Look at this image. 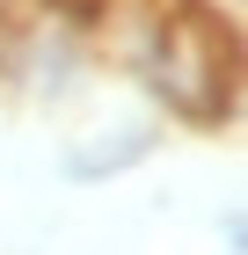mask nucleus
Returning <instances> with one entry per match:
<instances>
[{
	"label": "nucleus",
	"instance_id": "nucleus-1",
	"mask_svg": "<svg viewBox=\"0 0 248 255\" xmlns=\"http://www.w3.org/2000/svg\"><path fill=\"white\" fill-rule=\"evenodd\" d=\"M132 73L153 110L175 124H227L234 117V37L197 7H161L132 44Z\"/></svg>",
	"mask_w": 248,
	"mask_h": 255
},
{
	"label": "nucleus",
	"instance_id": "nucleus-2",
	"mask_svg": "<svg viewBox=\"0 0 248 255\" xmlns=\"http://www.w3.org/2000/svg\"><path fill=\"white\" fill-rule=\"evenodd\" d=\"M95 66V44H88V22H7L0 29V80L29 102H73L80 80Z\"/></svg>",
	"mask_w": 248,
	"mask_h": 255
},
{
	"label": "nucleus",
	"instance_id": "nucleus-3",
	"mask_svg": "<svg viewBox=\"0 0 248 255\" xmlns=\"http://www.w3.org/2000/svg\"><path fill=\"white\" fill-rule=\"evenodd\" d=\"M153 146H161V117H132V124H117V131L73 138V146L58 153V175L66 182H117L124 168L153 160Z\"/></svg>",
	"mask_w": 248,
	"mask_h": 255
},
{
	"label": "nucleus",
	"instance_id": "nucleus-4",
	"mask_svg": "<svg viewBox=\"0 0 248 255\" xmlns=\"http://www.w3.org/2000/svg\"><path fill=\"white\" fill-rule=\"evenodd\" d=\"M227 241H234V255H248V212H241V219H227Z\"/></svg>",
	"mask_w": 248,
	"mask_h": 255
}]
</instances>
